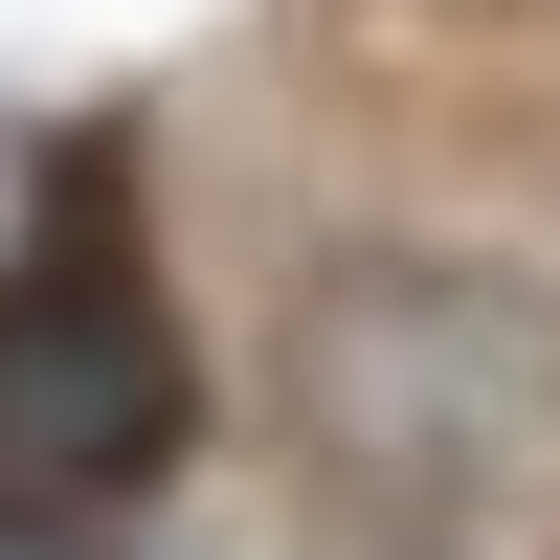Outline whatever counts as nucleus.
<instances>
[{"mask_svg":"<svg viewBox=\"0 0 560 560\" xmlns=\"http://www.w3.org/2000/svg\"><path fill=\"white\" fill-rule=\"evenodd\" d=\"M179 427H202V359H179L158 269H135V158L90 135L45 179V224L0 247V538L158 493Z\"/></svg>","mask_w":560,"mask_h":560,"instance_id":"nucleus-2","label":"nucleus"},{"mask_svg":"<svg viewBox=\"0 0 560 560\" xmlns=\"http://www.w3.org/2000/svg\"><path fill=\"white\" fill-rule=\"evenodd\" d=\"M292 427L337 448V493H359L382 538L493 560V538L560 493V314L516 292V269L382 247V269H337V292L292 314Z\"/></svg>","mask_w":560,"mask_h":560,"instance_id":"nucleus-1","label":"nucleus"}]
</instances>
